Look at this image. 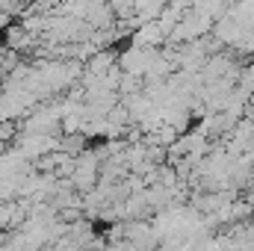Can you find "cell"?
I'll use <instances>...</instances> for the list:
<instances>
[{"mask_svg":"<svg viewBox=\"0 0 254 251\" xmlns=\"http://www.w3.org/2000/svg\"><path fill=\"white\" fill-rule=\"evenodd\" d=\"M113 68V54H95L89 60V77H104Z\"/></svg>","mask_w":254,"mask_h":251,"instance_id":"2","label":"cell"},{"mask_svg":"<svg viewBox=\"0 0 254 251\" xmlns=\"http://www.w3.org/2000/svg\"><path fill=\"white\" fill-rule=\"evenodd\" d=\"M6 27H9V12L0 9V30H6Z\"/></svg>","mask_w":254,"mask_h":251,"instance_id":"4","label":"cell"},{"mask_svg":"<svg viewBox=\"0 0 254 251\" xmlns=\"http://www.w3.org/2000/svg\"><path fill=\"white\" fill-rule=\"evenodd\" d=\"M163 39H166V33H163L160 21H145V24H139V30L133 33V45H142V48H157Z\"/></svg>","mask_w":254,"mask_h":251,"instance_id":"1","label":"cell"},{"mask_svg":"<svg viewBox=\"0 0 254 251\" xmlns=\"http://www.w3.org/2000/svg\"><path fill=\"white\" fill-rule=\"evenodd\" d=\"M148 3H154V0H133V6H136V9H139V12H142V9H145V6H148Z\"/></svg>","mask_w":254,"mask_h":251,"instance_id":"5","label":"cell"},{"mask_svg":"<svg viewBox=\"0 0 254 251\" xmlns=\"http://www.w3.org/2000/svg\"><path fill=\"white\" fill-rule=\"evenodd\" d=\"M15 136V125L12 122H0V142H9Z\"/></svg>","mask_w":254,"mask_h":251,"instance_id":"3","label":"cell"}]
</instances>
